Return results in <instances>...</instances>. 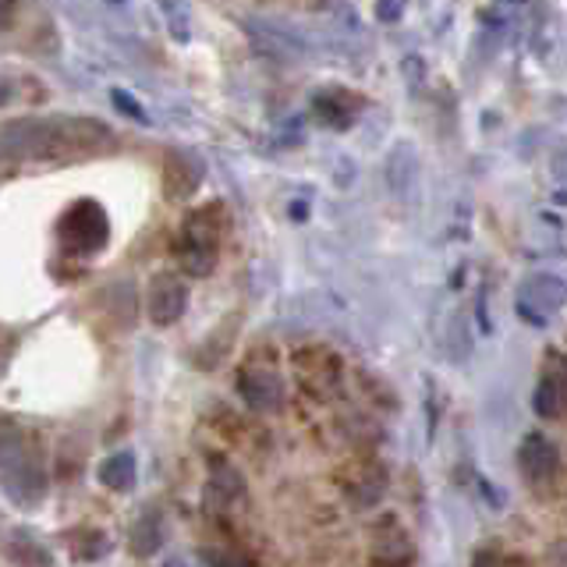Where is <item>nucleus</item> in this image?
I'll return each mask as SVG.
<instances>
[{
  "instance_id": "1",
  "label": "nucleus",
  "mask_w": 567,
  "mask_h": 567,
  "mask_svg": "<svg viewBox=\"0 0 567 567\" xmlns=\"http://www.w3.org/2000/svg\"><path fill=\"white\" fill-rule=\"evenodd\" d=\"M114 146L106 124L93 117H47V121H11L4 128L8 159H64Z\"/></svg>"
},
{
  "instance_id": "2",
  "label": "nucleus",
  "mask_w": 567,
  "mask_h": 567,
  "mask_svg": "<svg viewBox=\"0 0 567 567\" xmlns=\"http://www.w3.org/2000/svg\"><path fill=\"white\" fill-rule=\"evenodd\" d=\"M50 475L43 447L32 433L18 430L14 422H4V493L18 507H35L47 496Z\"/></svg>"
},
{
  "instance_id": "3",
  "label": "nucleus",
  "mask_w": 567,
  "mask_h": 567,
  "mask_svg": "<svg viewBox=\"0 0 567 567\" xmlns=\"http://www.w3.org/2000/svg\"><path fill=\"white\" fill-rule=\"evenodd\" d=\"M227 230V209L220 203H209L185 217L174 241V259L188 277H209L217 270L220 241Z\"/></svg>"
},
{
  "instance_id": "4",
  "label": "nucleus",
  "mask_w": 567,
  "mask_h": 567,
  "mask_svg": "<svg viewBox=\"0 0 567 567\" xmlns=\"http://www.w3.org/2000/svg\"><path fill=\"white\" fill-rule=\"evenodd\" d=\"M238 394L252 412L270 415L284 404V380L280 369L266 351H252L238 369Z\"/></svg>"
},
{
  "instance_id": "5",
  "label": "nucleus",
  "mask_w": 567,
  "mask_h": 567,
  "mask_svg": "<svg viewBox=\"0 0 567 567\" xmlns=\"http://www.w3.org/2000/svg\"><path fill=\"white\" fill-rule=\"evenodd\" d=\"M106 235H111V224H106V213L96 203H75L71 206L61 224H58V238L64 252L75 256H93L106 245Z\"/></svg>"
},
{
  "instance_id": "6",
  "label": "nucleus",
  "mask_w": 567,
  "mask_h": 567,
  "mask_svg": "<svg viewBox=\"0 0 567 567\" xmlns=\"http://www.w3.org/2000/svg\"><path fill=\"white\" fill-rule=\"evenodd\" d=\"M291 362H295V377L309 398L330 401L337 394V386H341V359H337L330 348H319V344L298 348Z\"/></svg>"
},
{
  "instance_id": "7",
  "label": "nucleus",
  "mask_w": 567,
  "mask_h": 567,
  "mask_svg": "<svg viewBox=\"0 0 567 567\" xmlns=\"http://www.w3.org/2000/svg\"><path fill=\"white\" fill-rule=\"evenodd\" d=\"M567 301V284L554 274H532L518 288V312L525 316V323L546 327L549 316L560 312Z\"/></svg>"
},
{
  "instance_id": "8",
  "label": "nucleus",
  "mask_w": 567,
  "mask_h": 567,
  "mask_svg": "<svg viewBox=\"0 0 567 567\" xmlns=\"http://www.w3.org/2000/svg\"><path fill=\"white\" fill-rule=\"evenodd\" d=\"M146 309H150L153 327H174L188 309L185 280L174 274H156L150 284V295H146Z\"/></svg>"
},
{
  "instance_id": "9",
  "label": "nucleus",
  "mask_w": 567,
  "mask_h": 567,
  "mask_svg": "<svg viewBox=\"0 0 567 567\" xmlns=\"http://www.w3.org/2000/svg\"><path fill=\"white\" fill-rule=\"evenodd\" d=\"M518 468L525 472V478H532V483H546V478H554L560 468L557 443L543 433H528L518 447Z\"/></svg>"
},
{
  "instance_id": "10",
  "label": "nucleus",
  "mask_w": 567,
  "mask_h": 567,
  "mask_svg": "<svg viewBox=\"0 0 567 567\" xmlns=\"http://www.w3.org/2000/svg\"><path fill=\"white\" fill-rule=\"evenodd\" d=\"M203 164L192 153H171L164 164V195L174 203H185L203 182Z\"/></svg>"
},
{
  "instance_id": "11",
  "label": "nucleus",
  "mask_w": 567,
  "mask_h": 567,
  "mask_svg": "<svg viewBox=\"0 0 567 567\" xmlns=\"http://www.w3.org/2000/svg\"><path fill=\"white\" fill-rule=\"evenodd\" d=\"M341 483H344V493L351 496L354 507H372L383 496L386 478H383L380 465H372V461H359V465L344 468Z\"/></svg>"
},
{
  "instance_id": "12",
  "label": "nucleus",
  "mask_w": 567,
  "mask_h": 567,
  "mask_svg": "<svg viewBox=\"0 0 567 567\" xmlns=\"http://www.w3.org/2000/svg\"><path fill=\"white\" fill-rule=\"evenodd\" d=\"M532 408L543 419H560L567 412V372L560 365H546L532 390Z\"/></svg>"
},
{
  "instance_id": "13",
  "label": "nucleus",
  "mask_w": 567,
  "mask_h": 567,
  "mask_svg": "<svg viewBox=\"0 0 567 567\" xmlns=\"http://www.w3.org/2000/svg\"><path fill=\"white\" fill-rule=\"evenodd\" d=\"M4 554L14 567H53V557L47 543H40L25 528H14L8 532V543H4Z\"/></svg>"
},
{
  "instance_id": "14",
  "label": "nucleus",
  "mask_w": 567,
  "mask_h": 567,
  "mask_svg": "<svg viewBox=\"0 0 567 567\" xmlns=\"http://www.w3.org/2000/svg\"><path fill=\"white\" fill-rule=\"evenodd\" d=\"M64 546H68V554L75 557V560H85V564H93V560H103L106 554H111V536H106L103 528H93V525H85V528H71L68 536H64Z\"/></svg>"
},
{
  "instance_id": "15",
  "label": "nucleus",
  "mask_w": 567,
  "mask_h": 567,
  "mask_svg": "<svg viewBox=\"0 0 567 567\" xmlns=\"http://www.w3.org/2000/svg\"><path fill=\"white\" fill-rule=\"evenodd\" d=\"M164 514H159L156 507L150 511H142L135 525H132V549H135V557H156L159 554V546H164Z\"/></svg>"
},
{
  "instance_id": "16",
  "label": "nucleus",
  "mask_w": 567,
  "mask_h": 567,
  "mask_svg": "<svg viewBox=\"0 0 567 567\" xmlns=\"http://www.w3.org/2000/svg\"><path fill=\"white\" fill-rule=\"evenodd\" d=\"M206 501H209V507H224V511L230 504H241L245 501V478L230 465H213Z\"/></svg>"
},
{
  "instance_id": "17",
  "label": "nucleus",
  "mask_w": 567,
  "mask_h": 567,
  "mask_svg": "<svg viewBox=\"0 0 567 567\" xmlns=\"http://www.w3.org/2000/svg\"><path fill=\"white\" fill-rule=\"evenodd\" d=\"M100 483L111 493H128L135 486V454L117 451L100 465Z\"/></svg>"
},
{
  "instance_id": "18",
  "label": "nucleus",
  "mask_w": 567,
  "mask_h": 567,
  "mask_svg": "<svg viewBox=\"0 0 567 567\" xmlns=\"http://www.w3.org/2000/svg\"><path fill=\"white\" fill-rule=\"evenodd\" d=\"M213 567H252L245 557H238V554H220L217 560H213Z\"/></svg>"
},
{
  "instance_id": "19",
  "label": "nucleus",
  "mask_w": 567,
  "mask_h": 567,
  "mask_svg": "<svg viewBox=\"0 0 567 567\" xmlns=\"http://www.w3.org/2000/svg\"><path fill=\"white\" fill-rule=\"evenodd\" d=\"M401 14V0H380V18L383 22H390V18Z\"/></svg>"
},
{
  "instance_id": "20",
  "label": "nucleus",
  "mask_w": 567,
  "mask_h": 567,
  "mask_svg": "<svg viewBox=\"0 0 567 567\" xmlns=\"http://www.w3.org/2000/svg\"><path fill=\"white\" fill-rule=\"evenodd\" d=\"M372 567H394V564H380V560H377V564H372Z\"/></svg>"
}]
</instances>
